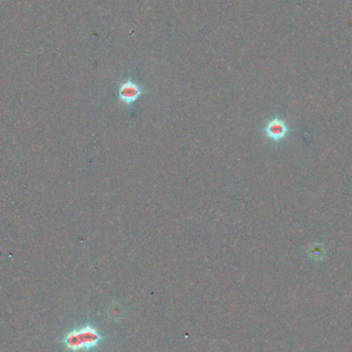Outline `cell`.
I'll return each mask as SVG.
<instances>
[{
  "label": "cell",
  "instance_id": "3",
  "mask_svg": "<svg viewBox=\"0 0 352 352\" xmlns=\"http://www.w3.org/2000/svg\"><path fill=\"white\" fill-rule=\"evenodd\" d=\"M290 128L286 122L280 118H273L268 121L263 129L264 135L273 142L282 141L286 135L290 133Z\"/></svg>",
  "mask_w": 352,
  "mask_h": 352
},
{
  "label": "cell",
  "instance_id": "1",
  "mask_svg": "<svg viewBox=\"0 0 352 352\" xmlns=\"http://www.w3.org/2000/svg\"><path fill=\"white\" fill-rule=\"evenodd\" d=\"M102 341L100 332L92 326H84L66 334L63 344L71 352H89Z\"/></svg>",
  "mask_w": 352,
  "mask_h": 352
},
{
  "label": "cell",
  "instance_id": "2",
  "mask_svg": "<svg viewBox=\"0 0 352 352\" xmlns=\"http://www.w3.org/2000/svg\"><path fill=\"white\" fill-rule=\"evenodd\" d=\"M145 93L144 88L128 76L118 87V98L126 107H131Z\"/></svg>",
  "mask_w": 352,
  "mask_h": 352
}]
</instances>
